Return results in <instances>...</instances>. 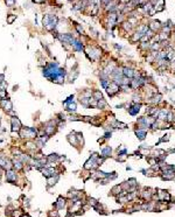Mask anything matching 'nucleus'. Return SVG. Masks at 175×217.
<instances>
[{
    "instance_id": "obj_40",
    "label": "nucleus",
    "mask_w": 175,
    "mask_h": 217,
    "mask_svg": "<svg viewBox=\"0 0 175 217\" xmlns=\"http://www.w3.org/2000/svg\"><path fill=\"white\" fill-rule=\"evenodd\" d=\"M92 118H94V117H91V116H84V117H83V122H85V123H91Z\"/></svg>"
},
{
    "instance_id": "obj_46",
    "label": "nucleus",
    "mask_w": 175,
    "mask_h": 217,
    "mask_svg": "<svg viewBox=\"0 0 175 217\" xmlns=\"http://www.w3.org/2000/svg\"><path fill=\"white\" fill-rule=\"evenodd\" d=\"M34 3H36V4H43L46 0H33Z\"/></svg>"
},
{
    "instance_id": "obj_1",
    "label": "nucleus",
    "mask_w": 175,
    "mask_h": 217,
    "mask_svg": "<svg viewBox=\"0 0 175 217\" xmlns=\"http://www.w3.org/2000/svg\"><path fill=\"white\" fill-rule=\"evenodd\" d=\"M102 49L99 47H96V46H89L85 50V55L86 57L90 60V61H98L101 60L102 57Z\"/></svg>"
},
{
    "instance_id": "obj_28",
    "label": "nucleus",
    "mask_w": 175,
    "mask_h": 217,
    "mask_svg": "<svg viewBox=\"0 0 175 217\" xmlns=\"http://www.w3.org/2000/svg\"><path fill=\"white\" fill-rule=\"evenodd\" d=\"M120 90L123 92H125V93H128V92L132 91V88L130 85H120Z\"/></svg>"
},
{
    "instance_id": "obj_6",
    "label": "nucleus",
    "mask_w": 175,
    "mask_h": 217,
    "mask_svg": "<svg viewBox=\"0 0 175 217\" xmlns=\"http://www.w3.org/2000/svg\"><path fill=\"white\" fill-rule=\"evenodd\" d=\"M120 91H121V90H120V85H118L117 83H115V82H111V83H110V85L108 86V89H106V93H108V96L110 97V98L115 97V96L118 95Z\"/></svg>"
},
{
    "instance_id": "obj_29",
    "label": "nucleus",
    "mask_w": 175,
    "mask_h": 217,
    "mask_svg": "<svg viewBox=\"0 0 175 217\" xmlns=\"http://www.w3.org/2000/svg\"><path fill=\"white\" fill-rule=\"evenodd\" d=\"M74 25H75V28H76V31H77V33H78V34H79V35H83V34H84V31H83V27H82L81 25H79V24H76V22H75Z\"/></svg>"
},
{
    "instance_id": "obj_37",
    "label": "nucleus",
    "mask_w": 175,
    "mask_h": 217,
    "mask_svg": "<svg viewBox=\"0 0 175 217\" xmlns=\"http://www.w3.org/2000/svg\"><path fill=\"white\" fill-rule=\"evenodd\" d=\"M103 137H104L106 140L110 139V138L112 137V132H111V131H105V133H104V136H103Z\"/></svg>"
},
{
    "instance_id": "obj_42",
    "label": "nucleus",
    "mask_w": 175,
    "mask_h": 217,
    "mask_svg": "<svg viewBox=\"0 0 175 217\" xmlns=\"http://www.w3.org/2000/svg\"><path fill=\"white\" fill-rule=\"evenodd\" d=\"M50 217H60L58 216V211L57 210H55V211H50Z\"/></svg>"
},
{
    "instance_id": "obj_25",
    "label": "nucleus",
    "mask_w": 175,
    "mask_h": 217,
    "mask_svg": "<svg viewBox=\"0 0 175 217\" xmlns=\"http://www.w3.org/2000/svg\"><path fill=\"white\" fill-rule=\"evenodd\" d=\"M92 97H94L96 100H101V99L104 98L101 90H94V92H92Z\"/></svg>"
},
{
    "instance_id": "obj_8",
    "label": "nucleus",
    "mask_w": 175,
    "mask_h": 217,
    "mask_svg": "<svg viewBox=\"0 0 175 217\" xmlns=\"http://www.w3.org/2000/svg\"><path fill=\"white\" fill-rule=\"evenodd\" d=\"M56 37H57L62 43L70 44V46L74 43V41H75V37L71 34H61V33H57V34H56Z\"/></svg>"
},
{
    "instance_id": "obj_33",
    "label": "nucleus",
    "mask_w": 175,
    "mask_h": 217,
    "mask_svg": "<svg viewBox=\"0 0 175 217\" xmlns=\"http://www.w3.org/2000/svg\"><path fill=\"white\" fill-rule=\"evenodd\" d=\"M117 173H116V172H112V173H109L108 174V179L110 181H112V180H116V179H117Z\"/></svg>"
},
{
    "instance_id": "obj_9",
    "label": "nucleus",
    "mask_w": 175,
    "mask_h": 217,
    "mask_svg": "<svg viewBox=\"0 0 175 217\" xmlns=\"http://www.w3.org/2000/svg\"><path fill=\"white\" fill-rule=\"evenodd\" d=\"M11 127H12V132H20V130L22 129V124H21L20 119L18 117H12L11 118Z\"/></svg>"
},
{
    "instance_id": "obj_15",
    "label": "nucleus",
    "mask_w": 175,
    "mask_h": 217,
    "mask_svg": "<svg viewBox=\"0 0 175 217\" xmlns=\"http://www.w3.org/2000/svg\"><path fill=\"white\" fill-rule=\"evenodd\" d=\"M134 69L131 68V67H127V65H124L123 67V75H124L125 77H128V78H133L134 77Z\"/></svg>"
},
{
    "instance_id": "obj_23",
    "label": "nucleus",
    "mask_w": 175,
    "mask_h": 217,
    "mask_svg": "<svg viewBox=\"0 0 175 217\" xmlns=\"http://www.w3.org/2000/svg\"><path fill=\"white\" fill-rule=\"evenodd\" d=\"M121 190H123V188H121L120 184H116L115 187H112L111 195H115V196H117V195H119V194L121 193Z\"/></svg>"
},
{
    "instance_id": "obj_22",
    "label": "nucleus",
    "mask_w": 175,
    "mask_h": 217,
    "mask_svg": "<svg viewBox=\"0 0 175 217\" xmlns=\"http://www.w3.org/2000/svg\"><path fill=\"white\" fill-rule=\"evenodd\" d=\"M58 179H60V175H55V176L48 177V179H47V184H48V187L55 186V184H56V182L58 181Z\"/></svg>"
},
{
    "instance_id": "obj_47",
    "label": "nucleus",
    "mask_w": 175,
    "mask_h": 217,
    "mask_svg": "<svg viewBox=\"0 0 175 217\" xmlns=\"http://www.w3.org/2000/svg\"><path fill=\"white\" fill-rule=\"evenodd\" d=\"M21 217H29V216H28V215H22Z\"/></svg>"
},
{
    "instance_id": "obj_24",
    "label": "nucleus",
    "mask_w": 175,
    "mask_h": 217,
    "mask_svg": "<svg viewBox=\"0 0 175 217\" xmlns=\"http://www.w3.org/2000/svg\"><path fill=\"white\" fill-rule=\"evenodd\" d=\"M108 106V102L105 100L104 98L101 99V100H97V107L96 109H99V110H105V107Z\"/></svg>"
},
{
    "instance_id": "obj_34",
    "label": "nucleus",
    "mask_w": 175,
    "mask_h": 217,
    "mask_svg": "<svg viewBox=\"0 0 175 217\" xmlns=\"http://www.w3.org/2000/svg\"><path fill=\"white\" fill-rule=\"evenodd\" d=\"M117 129H119V130H125V129H127V125H126L125 123L118 122V123H117Z\"/></svg>"
},
{
    "instance_id": "obj_21",
    "label": "nucleus",
    "mask_w": 175,
    "mask_h": 217,
    "mask_svg": "<svg viewBox=\"0 0 175 217\" xmlns=\"http://www.w3.org/2000/svg\"><path fill=\"white\" fill-rule=\"evenodd\" d=\"M12 162H13V168H15L17 170H21L22 168H24V163L21 162L20 160H19V158L18 159H13L12 160Z\"/></svg>"
},
{
    "instance_id": "obj_32",
    "label": "nucleus",
    "mask_w": 175,
    "mask_h": 217,
    "mask_svg": "<svg viewBox=\"0 0 175 217\" xmlns=\"http://www.w3.org/2000/svg\"><path fill=\"white\" fill-rule=\"evenodd\" d=\"M12 153H13V155H15V156H19L22 154V152H21L19 148H17V147H13V148H12Z\"/></svg>"
},
{
    "instance_id": "obj_20",
    "label": "nucleus",
    "mask_w": 175,
    "mask_h": 217,
    "mask_svg": "<svg viewBox=\"0 0 175 217\" xmlns=\"http://www.w3.org/2000/svg\"><path fill=\"white\" fill-rule=\"evenodd\" d=\"M142 36H144V34H142L141 32H139V31H135L133 34H132L131 36V41L132 42H140L142 39Z\"/></svg>"
},
{
    "instance_id": "obj_12",
    "label": "nucleus",
    "mask_w": 175,
    "mask_h": 217,
    "mask_svg": "<svg viewBox=\"0 0 175 217\" xmlns=\"http://www.w3.org/2000/svg\"><path fill=\"white\" fill-rule=\"evenodd\" d=\"M148 27H149V29H151L152 32H154V33H156V32H161V27L162 25L160 21H156V20H152L151 22H148Z\"/></svg>"
},
{
    "instance_id": "obj_3",
    "label": "nucleus",
    "mask_w": 175,
    "mask_h": 217,
    "mask_svg": "<svg viewBox=\"0 0 175 217\" xmlns=\"http://www.w3.org/2000/svg\"><path fill=\"white\" fill-rule=\"evenodd\" d=\"M58 119H51V120H49V122H47L46 124H44V131H46V134H48V136L50 137L53 136V134H55V132H56V130H57L58 127Z\"/></svg>"
},
{
    "instance_id": "obj_10",
    "label": "nucleus",
    "mask_w": 175,
    "mask_h": 217,
    "mask_svg": "<svg viewBox=\"0 0 175 217\" xmlns=\"http://www.w3.org/2000/svg\"><path fill=\"white\" fill-rule=\"evenodd\" d=\"M17 180H18L17 172H14L13 169L6 170V181H7V182L15 184V183H17Z\"/></svg>"
},
{
    "instance_id": "obj_16",
    "label": "nucleus",
    "mask_w": 175,
    "mask_h": 217,
    "mask_svg": "<svg viewBox=\"0 0 175 217\" xmlns=\"http://www.w3.org/2000/svg\"><path fill=\"white\" fill-rule=\"evenodd\" d=\"M147 132L148 131H146V130H141V129H138V127H135L134 129V134L137 136V138H138L139 140H141V141L146 139Z\"/></svg>"
},
{
    "instance_id": "obj_2",
    "label": "nucleus",
    "mask_w": 175,
    "mask_h": 217,
    "mask_svg": "<svg viewBox=\"0 0 175 217\" xmlns=\"http://www.w3.org/2000/svg\"><path fill=\"white\" fill-rule=\"evenodd\" d=\"M57 17L54 14H46L43 17V26L47 28V31H55L56 26H57Z\"/></svg>"
},
{
    "instance_id": "obj_18",
    "label": "nucleus",
    "mask_w": 175,
    "mask_h": 217,
    "mask_svg": "<svg viewBox=\"0 0 175 217\" xmlns=\"http://www.w3.org/2000/svg\"><path fill=\"white\" fill-rule=\"evenodd\" d=\"M71 47H72V49H74L75 51H83L84 50V44H83V42L79 40H76V39H75L74 43L71 44Z\"/></svg>"
},
{
    "instance_id": "obj_43",
    "label": "nucleus",
    "mask_w": 175,
    "mask_h": 217,
    "mask_svg": "<svg viewBox=\"0 0 175 217\" xmlns=\"http://www.w3.org/2000/svg\"><path fill=\"white\" fill-rule=\"evenodd\" d=\"M105 141H106V139H105L104 137H102V138H99V139H98V144H101V145H103Z\"/></svg>"
},
{
    "instance_id": "obj_45",
    "label": "nucleus",
    "mask_w": 175,
    "mask_h": 217,
    "mask_svg": "<svg viewBox=\"0 0 175 217\" xmlns=\"http://www.w3.org/2000/svg\"><path fill=\"white\" fill-rule=\"evenodd\" d=\"M4 82H5V75H0V84H1V83H4Z\"/></svg>"
},
{
    "instance_id": "obj_31",
    "label": "nucleus",
    "mask_w": 175,
    "mask_h": 217,
    "mask_svg": "<svg viewBox=\"0 0 175 217\" xmlns=\"http://www.w3.org/2000/svg\"><path fill=\"white\" fill-rule=\"evenodd\" d=\"M15 19H17V15H14V14L8 15V17H7V24H13Z\"/></svg>"
},
{
    "instance_id": "obj_30",
    "label": "nucleus",
    "mask_w": 175,
    "mask_h": 217,
    "mask_svg": "<svg viewBox=\"0 0 175 217\" xmlns=\"http://www.w3.org/2000/svg\"><path fill=\"white\" fill-rule=\"evenodd\" d=\"M69 120H71V122H83V117H79V116H70Z\"/></svg>"
},
{
    "instance_id": "obj_44",
    "label": "nucleus",
    "mask_w": 175,
    "mask_h": 217,
    "mask_svg": "<svg viewBox=\"0 0 175 217\" xmlns=\"http://www.w3.org/2000/svg\"><path fill=\"white\" fill-rule=\"evenodd\" d=\"M113 47H115L116 49H117V50H119V51H120L121 49H123V47H121L120 44H117V43H115V44H113Z\"/></svg>"
},
{
    "instance_id": "obj_36",
    "label": "nucleus",
    "mask_w": 175,
    "mask_h": 217,
    "mask_svg": "<svg viewBox=\"0 0 175 217\" xmlns=\"http://www.w3.org/2000/svg\"><path fill=\"white\" fill-rule=\"evenodd\" d=\"M5 98H7L6 90H0V100H1V99H5Z\"/></svg>"
},
{
    "instance_id": "obj_5",
    "label": "nucleus",
    "mask_w": 175,
    "mask_h": 217,
    "mask_svg": "<svg viewBox=\"0 0 175 217\" xmlns=\"http://www.w3.org/2000/svg\"><path fill=\"white\" fill-rule=\"evenodd\" d=\"M99 158V156H98ZM98 158H95L94 155H91L89 159L86 160V162L84 163V169L85 170H95V169H97L98 167L101 166L99 163H98V161H97V159Z\"/></svg>"
},
{
    "instance_id": "obj_11",
    "label": "nucleus",
    "mask_w": 175,
    "mask_h": 217,
    "mask_svg": "<svg viewBox=\"0 0 175 217\" xmlns=\"http://www.w3.org/2000/svg\"><path fill=\"white\" fill-rule=\"evenodd\" d=\"M67 140L71 146H74V147H76V148H77L78 146H81L79 145V143H78L77 138H76V131H72L71 133H69L68 137H67Z\"/></svg>"
},
{
    "instance_id": "obj_13",
    "label": "nucleus",
    "mask_w": 175,
    "mask_h": 217,
    "mask_svg": "<svg viewBox=\"0 0 175 217\" xmlns=\"http://www.w3.org/2000/svg\"><path fill=\"white\" fill-rule=\"evenodd\" d=\"M0 106H1V109H4L6 112H11L13 110V104H12V102H11L10 99H7V98L0 100Z\"/></svg>"
},
{
    "instance_id": "obj_17",
    "label": "nucleus",
    "mask_w": 175,
    "mask_h": 217,
    "mask_svg": "<svg viewBox=\"0 0 175 217\" xmlns=\"http://www.w3.org/2000/svg\"><path fill=\"white\" fill-rule=\"evenodd\" d=\"M65 205H67V200L63 196H60L57 198V201H56V203H55V209L56 210H61V209L65 208Z\"/></svg>"
},
{
    "instance_id": "obj_4",
    "label": "nucleus",
    "mask_w": 175,
    "mask_h": 217,
    "mask_svg": "<svg viewBox=\"0 0 175 217\" xmlns=\"http://www.w3.org/2000/svg\"><path fill=\"white\" fill-rule=\"evenodd\" d=\"M21 138H27V139H36L37 138V130L34 127H22L20 130Z\"/></svg>"
},
{
    "instance_id": "obj_27",
    "label": "nucleus",
    "mask_w": 175,
    "mask_h": 217,
    "mask_svg": "<svg viewBox=\"0 0 175 217\" xmlns=\"http://www.w3.org/2000/svg\"><path fill=\"white\" fill-rule=\"evenodd\" d=\"M76 138H77L79 145L81 146L84 145V139H83V134H82V132H76Z\"/></svg>"
},
{
    "instance_id": "obj_41",
    "label": "nucleus",
    "mask_w": 175,
    "mask_h": 217,
    "mask_svg": "<svg viewBox=\"0 0 175 217\" xmlns=\"http://www.w3.org/2000/svg\"><path fill=\"white\" fill-rule=\"evenodd\" d=\"M5 1H6V5L8 7L14 6V4H15V0H5Z\"/></svg>"
},
{
    "instance_id": "obj_14",
    "label": "nucleus",
    "mask_w": 175,
    "mask_h": 217,
    "mask_svg": "<svg viewBox=\"0 0 175 217\" xmlns=\"http://www.w3.org/2000/svg\"><path fill=\"white\" fill-rule=\"evenodd\" d=\"M101 156H102V158H104L105 160L109 159V158H111V156H112V147H111V146L105 145L104 147L102 148V151H101Z\"/></svg>"
},
{
    "instance_id": "obj_39",
    "label": "nucleus",
    "mask_w": 175,
    "mask_h": 217,
    "mask_svg": "<svg viewBox=\"0 0 175 217\" xmlns=\"http://www.w3.org/2000/svg\"><path fill=\"white\" fill-rule=\"evenodd\" d=\"M71 102H74V95L69 96V97L63 102V104H68V103H71Z\"/></svg>"
},
{
    "instance_id": "obj_35",
    "label": "nucleus",
    "mask_w": 175,
    "mask_h": 217,
    "mask_svg": "<svg viewBox=\"0 0 175 217\" xmlns=\"http://www.w3.org/2000/svg\"><path fill=\"white\" fill-rule=\"evenodd\" d=\"M169 140V136L168 134H165V136H162V138L160 140H159V144H161V143H167Z\"/></svg>"
},
{
    "instance_id": "obj_38",
    "label": "nucleus",
    "mask_w": 175,
    "mask_h": 217,
    "mask_svg": "<svg viewBox=\"0 0 175 217\" xmlns=\"http://www.w3.org/2000/svg\"><path fill=\"white\" fill-rule=\"evenodd\" d=\"M22 216V211L21 210H14L13 211V217H21Z\"/></svg>"
},
{
    "instance_id": "obj_48",
    "label": "nucleus",
    "mask_w": 175,
    "mask_h": 217,
    "mask_svg": "<svg viewBox=\"0 0 175 217\" xmlns=\"http://www.w3.org/2000/svg\"><path fill=\"white\" fill-rule=\"evenodd\" d=\"M0 177H1V167H0Z\"/></svg>"
},
{
    "instance_id": "obj_7",
    "label": "nucleus",
    "mask_w": 175,
    "mask_h": 217,
    "mask_svg": "<svg viewBox=\"0 0 175 217\" xmlns=\"http://www.w3.org/2000/svg\"><path fill=\"white\" fill-rule=\"evenodd\" d=\"M142 106V103H134V102H132L128 104L127 106V112H128V115L130 116H138V113L140 112V109H141Z\"/></svg>"
},
{
    "instance_id": "obj_19",
    "label": "nucleus",
    "mask_w": 175,
    "mask_h": 217,
    "mask_svg": "<svg viewBox=\"0 0 175 217\" xmlns=\"http://www.w3.org/2000/svg\"><path fill=\"white\" fill-rule=\"evenodd\" d=\"M65 110L70 113H76V110H77V104L76 102H71V103H68V104H63Z\"/></svg>"
},
{
    "instance_id": "obj_26",
    "label": "nucleus",
    "mask_w": 175,
    "mask_h": 217,
    "mask_svg": "<svg viewBox=\"0 0 175 217\" xmlns=\"http://www.w3.org/2000/svg\"><path fill=\"white\" fill-rule=\"evenodd\" d=\"M86 203L89 204L90 207L95 208V207H96V205H97L98 203H99V202H98V201L96 200V198H94V197H88V202H86Z\"/></svg>"
}]
</instances>
